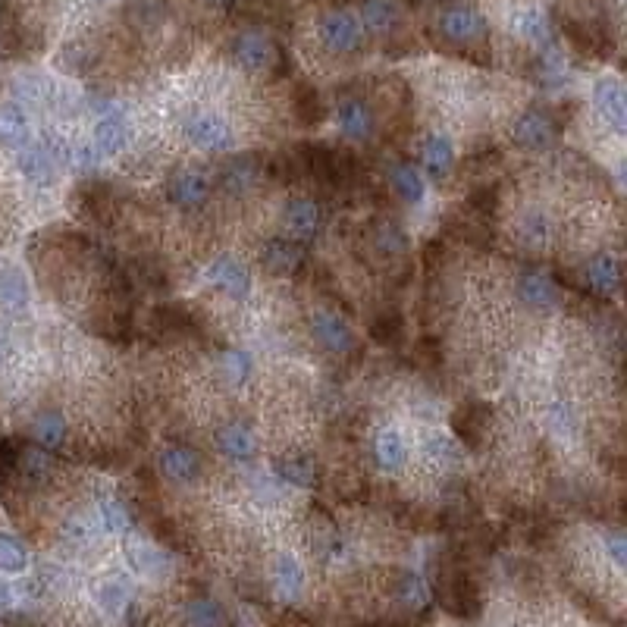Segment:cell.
<instances>
[{"mask_svg": "<svg viewBox=\"0 0 627 627\" xmlns=\"http://www.w3.org/2000/svg\"><path fill=\"white\" fill-rule=\"evenodd\" d=\"M436 32L443 35V41H449L452 54L464 57L468 63H477V66L493 63L490 29H486V19L480 10H474L468 4H449L443 13H439Z\"/></svg>", "mask_w": 627, "mask_h": 627, "instance_id": "6da1fadb", "label": "cell"}, {"mask_svg": "<svg viewBox=\"0 0 627 627\" xmlns=\"http://www.w3.org/2000/svg\"><path fill=\"white\" fill-rule=\"evenodd\" d=\"M232 60H236L242 69L254 76H273V79H283L289 73V54L280 41H273L270 35L264 32H242L232 41Z\"/></svg>", "mask_w": 627, "mask_h": 627, "instance_id": "7a4b0ae2", "label": "cell"}, {"mask_svg": "<svg viewBox=\"0 0 627 627\" xmlns=\"http://www.w3.org/2000/svg\"><path fill=\"white\" fill-rule=\"evenodd\" d=\"M436 599L449 615H455L461 621H474L483 609V596H480L477 580L461 565H446L443 571H439Z\"/></svg>", "mask_w": 627, "mask_h": 627, "instance_id": "3957f363", "label": "cell"}, {"mask_svg": "<svg viewBox=\"0 0 627 627\" xmlns=\"http://www.w3.org/2000/svg\"><path fill=\"white\" fill-rule=\"evenodd\" d=\"M559 135H562V120L552 110H543V107H533V110L521 113L515 129H512L515 145L524 151H546L559 142Z\"/></svg>", "mask_w": 627, "mask_h": 627, "instance_id": "277c9868", "label": "cell"}, {"mask_svg": "<svg viewBox=\"0 0 627 627\" xmlns=\"http://www.w3.org/2000/svg\"><path fill=\"white\" fill-rule=\"evenodd\" d=\"M320 41H323V48L333 54H358L364 48L361 19L345 10L327 13L320 19Z\"/></svg>", "mask_w": 627, "mask_h": 627, "instance_id": "5b68a950", "label": "cell"}, {"mask_svg": "<svg viewBox=\"0 0 627 627\" xmlns=\"http://www.w3.org/2000/svg\"><path fill=\"white\" fill-rule=\"evenodd\" d=\"M261 267L270 276H298L308 267V251L298 239H289V236L270 239L261 248Z\"/></svg>", "mask_w": 627, "mask_h": 627, "instance_id": "8992f818", "label": "cell"}, {"mask_svg": "<svg viewBox=\"0 0 627 627\" xmlns=\"http://www.w3.org/2000/svg\"><path fill=\"white\" fill-rule=\"evenodd\" d=\"M167 198L179 211H198L211 198V182L201 170H176L167 179Z\"/></svg>", "mask_w": 627, "mask_h": 627, "instance_id": "52a82bcc", "label": "cell"}, {"mask_svg": "<svg viewBox=\"0 0 627 627\" xmlns=\"http://www.w3.org/2000/svg\"><path fill=\"white\" fill-rule=\"evenodd\" d=\"M565 35L568 41L574 44V51H580L584 57H593V60H606L612 54V35L606 29V22H574V19H565Z\"/></svg>", "mask_w": 627, "mask_h": 627, "instance_id": "ba28073f", "label": "cell"}, {"mask_svg": "<svg viewBox=\"0 0 627 627\" xmlns=\"http://www.w3.org/2000/svg\"><path fill=\"white\" fill-rule=\"evenodd\" d=\"M264 173V157L258 154H236V157H229L226 164L220 167V189L229 192V195H248L254 185H258Z\"/></svg>", "mask_w": 627, "mask_h": 627, "instance_id": "9c48e42d", "label": "cell"}, {"mask_svg": "<svg viewBox=\"0 0 627 627\" xmlns=\"http://www.w3.org/2000/svg\"><path fill=\"white\" fill-rule=\"evenodd\" d=\"M151 333L157 339H182V336H198V317L179 305V301H167V305H157L151 311Z\"/></svg>", "mask_w": 627, "mask_h": 627, "instance_id": "30bf717a", "label": "cell"}, {"mask_svg": "<svg viewBox=\"0 0 627 627\" xmlns=\"http://www.w3.org/2000/svg\"><path fill=\"white\" fill-rule=\"evenodd\" d=\"M185 138L201 151H226L232 142V129L217 113H195L185 120Z\"/></svg>", "mask_w": 627, "mask_h": 627, "instance_id": "8fae6325", "label": "cell"}, {"mask_svg": "<svg viewBox=\"0 0 627 627\" xmlns=\"http://www.w3.org/2000/svg\"><path fill=\"white\" fill-rule=\"evenodd\" d=\"M311 336L320 348H327L330 355H348L355 348L352 327L333 311H317L311 317Z\"/></svg>", "mask_w": 627, "mask_h": 627, "instance_id": "7c38bea8", "label": "cell"}, {"mask_svg": "<svg viewBox=\"0 0 627 627\" xmlns=\"http://www.w3.org/2000/svg\"><path fill=\"white\" fill-rule=\"evenodd\" d=\"M486 424H490V405L486 402L468 399L452 411V433L458 436V443H464L468 449H477L483 443Z\"/></svg>", "mask_w": 627, "mask_h": 627, "instance_id": "4fadbf2b", "label": "cell"}, {"mask_svg": "<svg viewBox=\"0 0 627 627\" xmlns=\"http://www.w3.org/2000/svg\"><path fill=\"white\" fill-rule=\"evenodd\" d=\"M336 120H339V132L348 142H364V138H370V132H374V113H370V107L358 95L339 98Z\"/></svg>", "mask_w": 627, "mask_h": 627, "instance_id": "5bb4252c", "label": "cell"}, {"mask_svg": "<svg viewBox=\"0 0 627 627\" xmlns=\"http://www.w3.org/2000/svg\"><path fill=\"white\" fill-rule=\"evenodd\" d=\"M367 245L383 261H399L408 254V236L402 232V226L392 220L367 223Z\"/></svg>", "mask_w": 627, "mask_h": 627, "instance_id": "9a60e30c", "label": "cell"}, {"mask_svg": "<svg viewBox=\"0 0 627 627\" xmlns=\"http://www.w3.org/2000/svg\"><path fill=\"white\" fill-rule=\"evenodd\" d=\"M593 98H596L602 120H606L618 135H624L627 132V101H624L621 82L618 79H599L593 85Z\"/></svg>", "mask_w": 627, "mask_h": 627, "instance_id": "2e32d148", "label": "cell"}, {"mask_svg": "<svg viewBox=\"0 0 627 627\" xmlns=\"http://www.w3.org/2000/svg\"><path fill=\"white\" fill-rule=\"evenodd\" d=\"M283 220L289 229V239L308 242L320 232V207L311 198H292L283 211Z\"/></svg>", "mask_w": 627, "mask_h": 627, "instance_id": "e0dca14e", "label": "cell"}, {"mask_svg": "<svg viewBox=\"0 0 627 627\" xmlns=\"http://www.w3.org/2000/svg\"><path fill=\"white\" fill-rule=\"evenodd\" d=\"M157 468H160V474H164L167 480H173V483H192L201 474V458L189 446H170V449L160 452Z\"/></svg>", "mask_w": 627, "mask_h": 627, "instance_id": "ac0fdd59", "label": "cell"}, {"mask_svg": "<svg viewBox=\"0 0 627 627\" xmlns=\"http://www.w3.org/2000/svg\"><path fill=\"white\" fill-rule=\"evenodd\" d=\"M126 142H129V123L123 120V113L120 110L104 113L95 123V138H91V145L98 148L101 157H113L126 148Z\"/></svg>", "mask_w": 627, "mask_h": 627, "instance_id": "d6986e66", "label": "cell"}, {"mask_svg": "<svg viewBox=\"0 0 627 627\" xmlns=\"http://www.w3.org/2000/svg\"><path fill=\"white\" fill-rule=\"evenodd\" d=\"M207 280L232 298H245L251 289V276L236 258H217L211 267H207Z\"/></svg>", "mask_w": 627, "mask_h": 627, "instance_id": "ffe728a7", "label": "cell"}, {"mask_svg": "<svg viewBox=\"0 0 627 627\" xmlns=\"http://www.w3.org/2000/svg\"><path fill=\"white\" fill-rule=\"evenodd\" d=\"M446 232H449V236H455L458 242L471 245V248H493V242H496V232H493L490 220L474 217L468 211L446 220Z\"/></svg>", "mask_w": 627, "mask_h": 627, "instance_id": "44dd1931", "label": "cell"}, {"mask_svg": "<svg viewBox=\"0 0 627 627\" xmlns=\"http://www.w3.org/2000/svg\"><path fill=\"white\" fill-rule=\"evenodd\" d=\"M584 276H587V286L602 298H609L621 289V264L606 251L593 254V258L587 261V267H584Z\"/></svg>", "mask_w": 627, "mask_h": 627, "instance_id": "7402d4cb", "label": "cell"}, {"mask_svg": "<svg viewBox=\"0 0 627 627\" xmlns=\"http://www.w3.org/2000/svg\"><path fill=\"white\" fill-rule=\"evenodd\" d=\"M76 207L91 220H110V214H113L110 185L101 179H85L76 189Z\"/></svg>", "mask_w": 627, "mask_h": 627, "instance_id": "603a6c76", "label": "cell"}, {"mask_svg": "<svg viewBox=\"0 0 627 627\" xmlns=\"http://www.w3.org/2000/svg\"><path fill=\"white\" fill-rule=\"evenodd\" d=\"M57 170L60 164L51 157L48 148H26L19 154V173L26 176L38 189H48V185L57 182Z\"/></svg>", "mask_w": 627, "mask_h": 627, "instance_id": "cb8c5ba5", "label": "cell"}, {"mask_svg": "<svg viewBox=\"0 0 627 627\" xmlns=\"http://www.w3.org/2000/svg\"><path fill=\"white\" fill-rule=\"evenodd\" d=\"M518 295L527 308L533 311H549L559 301V292H555V283H549V276L543 273H521L518 276Z\"/></svg>", "mask_w": 627, "mask_h": 627, "instance_id": "d4e9b609", "label": "cell"}, {"mask_svg": "<svg viewBox=\"0 0 627 627\" xmlns=\"http://www.w3.org/2000/svg\"><path fill=\"white\" fill-rule=\"evenodd\" d=\"M217 449L236 461H248L258 452V443H254V433L245 424H226L217 430Z\"/></svg>", "mask_w": 627, "mask_h": 627, "instance_id": "484cf974", "label": "cell"}, {"mask_svg": "<svg viewBox=\"0 0 627 627\" xmlns=\"http://www.w3.org/2000/svg\"><path fill=\"white\" fill-rule=\"evenodd\" d=\"M29 116L16 104H0V145L22 148L29 142Z\"/></svg>", "mask_w": 627, "mask_h": 627, "instance_id": "4316f807", "label": "cell"}, {"mask_svg": "<svg viewBox=\"0 0 627 627\" xmlns=\"http://www.w3.org/2000/svg\"><path fill=\"white\" fill-rule=\"evenodd\" d=\"M292 110H295V120L301 126H317V123H323V116H327V104H323V95H320L314 85H308V82H301L295 88Z\"/></svg>", "mask_w": 627, "mask_h": 627, "instance_id": "83f0119b", "label": "cell"}, {"mask_svg": "<svg viewBox=\"0 0 627 627\" xmlns=\"http://www.w3.org/2000/svg\"><path fill=\"white\" fill-rule=\"evenodd\" d=\"M370 339H374L377 345H399L405 339V317L399 308H383L374 314V320H370V327H367Z\"/></svg>", "mask_w": 627, "mask_h": 627, "instance_id": "f1b7e54d", "label": "cell"}, {"mask_svg": "<svg viewBox=\"0 0 627 627\" xmlns=\"http://www.w3.org/2000/svg\"><path fill=\"white\" fill-rule=\"evenodd\" d=\"M0 305L10 311H22L29 305V286L26 276L13 264H0Z\"/></svg>", "mask_w": 627, "mask_h": 627, "instance_id": "f546056e", "label": "cell"}, {"mask_svg": "<svg viewBox=\"0 0 627 627\" xmlns=\"http://www.w3.org/2000/svg\"><path fill=\"white\" fill-rule=\"evenodd\" d=\"M515 32L530 41V44H537V48H549V38H552V26H549V16L543 10H521L515 16Z\"/></svg>", "mask_w": 627, "mask_h": 627, "instance_id": "4dcf8cb0", "label": "cell"}, {"mask_svg": "<svg viewBox=\"0 0 627 627\" xmlns=\"http://www.w3.org/2000/svg\"><path fill=\"white\" fill-rule=\"evenodd\" d=\"M455 164V151L446 135H430L424 142V167L433 179H443Z\"/></svg>", "mask_w": 627, "mask_h": 627, "instance_id": "1f68e13d", "label": "cell"}, {"mask_svg": "<svg viewBox=\"0 0 627 627\" xmlns=\"http://www.w3.org/2000/svg\"><path fill=\"white\" fill-rule=\"evenodd\" d=\"M361 22L377 35H386L396 29L399 22V7L392 4V0H364L361 7Z\"/></svg>", "mask_w": 627, "mask_h": 627, "instance_id": "d6a6232c", "label": "cell"}, {"mask_svg": "<svg viewBox=\"0 0 627 627\" xmlns=\"http://www.w3.org/2000/svg\"><path fill=\"white\" fill-rule=\"evenodd\" d=\"M374 455H377V464H380L383 471H399L402 464H405V455H408L405 439L396 430L377 433V439H374Z\"/></svg>", "mask_w": 627, "mask_h": 627, "instance_id": "836d02e7", "label": "cell"}, {"mask_svg": "<svg viewBox=\"0 0 627 627\" xmlns=\"http://www.w3.org/2000/svg\"><path fill=\"white\" fill-rule=\"evenodd\" d=\"M276 474L283 480H289L292 486H314L317 483V468L308 455L301 452H292V455H283L276 461Z\"/></svg>", "mask_w": 627, "mask_h": 627, "instance_id": "e575fe53", "label": "cell"}, {"mask_svg": "<svg viewBox=\"0 0 627 627\" xmlns=\"http://www.w3.org/2000/svg\"><path fill=\"white\" fill-rule=\"evenodd\" d=\"M389 185H392V192H396L408 204H417L424 198V179H421V173H417L414 167H408V164H392Z\"/></svg>", "mask_w": 627, "mask_h": 627, "instance_id": "d590c367", "label": "cell"}, {"mask_svg": "<svg viewBox=\"0 0 627 627\" xmlns=\"http://www.w3.org/2000/svg\"><path fill=\"white\" fill-rule=\"evenodd\" d=\"M32 436L41 449H60L66 439V421L54 411H44L32 421Z\"/></svg>", "mask_w": 627, "mask_h": 627, "instance_id": "8d00e7d4", "label": "cell"}, {"mask_svg": "<svg viewBox=\"0 0 627 627\" xmlns=\"http://www.w3.org/2000/svg\"><path fill=\"white\" fill-rule=\"evenodd\" d=\"M185 624L189 627H226V615L220 609V602L195 596L189 606H185Z\"/></svg>", "mask_w": 627, "mask_h": 627, "instance_id": "74e56055", "label": "cell"}, {"mask_svg": "<svg viewBox=\"0 0 627 627\" xmlns=\"http://www.w3.org/2000/svg\"><path fill=\"white\" fill-rule=\"evenodd\" d=\"M273 577H276V590L283 596H298L301 584H305V574H301V565L292 559V555H276L273 562Z\"/></svg>", "mask_w": 627, "mask_h": 627, "instance_id": "f35d334b", "label": "cell"}, {"mask_svg": "<svg viewBox=\"0 0 627 627\" xmlns=\"http://www.w3.org/2000/svg\"><path fill=\"white\" fill-rule=\"evenodd\" d=\"M464 211L483 220H493L499 214V189L496 185H474L468 201H464Z\"/></svg>", "mask_w": 627, "mask_h": 627, "instance_id": "ab89813d", "label": "cell"}, {"mask_svg": "<svg viewBox=\"0 0 627 627\" xmlns=\"http://www.w3.org/2000/svg\"><path fill=\"white\" fill-rule=\"evenodd\" d=\"M392 593H396V599L402 602V606L408 609H421L424 602H427V587H424V580L411 574V571H402L396 574V584H392Z\"/></svg>", "mask_w": 627, "mask_h": 627, "instance_id": "60d3db41", "label": "cell"}, {"mask_svg": "<svg viewBox=\"0 0 627 627\" xmlns=\"http://www.w3.org/2000/svg\"><path fill=\"white\" fill-rule=\"evenodd\" d=\"M549 236H552V226H549L546 214L530 211V214L521 217V223H518V239H521L524 245H530V248H543V245L549 242Z\"/></svg>", "mask_w": 627, "mask_h": 627, "instance_id": "b9f144b4", "label": "cell"}, {"mask_svg": "<svg viewBox=\"0 0 627 627\" xmlns=\"http://www.w3.org/2000/svg\"><path fill=\"white\" fill-rule=\"evenodd\" d=\"M26 565H29L26 546H22L16 537H10V533H0V571L19 574V571H26Z\"/></svg>", "mask_w": 627, "mask_h": 627, "instance_id": "7bdbcfd3", "label": "cell"}, {"mask_svg": "<svg viewBox=\"0 0 627 627\" xmlns=\"http://www.w3.org/2000/svg\"><path fill=\"white\" fill-rule=\"evenodd\" d=\"M220 370H223L229 386H242L251 377V358L245 352H239V348H226V352L220 355Z\"/></svg>", "mask_w": 627, "mask_h": 627, "instance_id": "ee69618b", "label": "cell"}, {"mask_svg": "<svg viewBox=\"0 0 627 627\" xmlns=\"http://www.w3.org/2000/svg\"><path fill=\"white\" fill-rule=\"evenodd\" d=\"M530 73L540 85H562L565 82V66H562V57L546 51L543 57H537L530 63Z\"/></svg>", "mask_w": 627, "mask_h": 627, "instance_id": "f6af8a7d", "label": "cell"}, {"mask_svg": "<svg viewBox=\"0 0 627 627\" xmlns=\"http://www.w3.org/2000/svg\"><path fill=\"white\" fill-rule=\"evenodd\" d=\"M129 562H132L135 571H142V574H160V571L167 568L164 555L154 552L145 543H129Z\"/></svg>", "mask_w": 627, "mask_h": 627, "instance_id": "bcb514c9", "label": "cell"}, {"mask_svg": "<svg viewBox=\"0 0 627 627\" xmlns=\"http://www.w3.org/2000/svg\"><path fill=\"white\" fill-rule=\"evenodd\" d=\"M98 602H101L104 612L120 615L126 609V602H129V590H126L123 580H104V584L98 587Z\"/></svg>", "mask_w": 627, "mask_h": 627, "instance_id": "7dc6e473", "label": "cell"}, {"mask_svg": "<svg viewBox=\"0 0 627 627\" xmlns=\"http://www.w3.org/2000/svg\"><path fill=\"white\" fill-rule=\"evenodd\" d=\"M16 468L22 471V474H26L29 480H44V477H48L51 474V458L48 455H44L41 449H29V452H22L19 449V461H16Z\"/></svg>", "mask_w": 627, "mask_h": 627, "instance_id": "c3c4849f", "label": "cell"}, {"mask_svg": "<svg viewBox=\"0 0 627 627\" xmlns=\"http://www.w3.org/2000/svg\"><path fill=\"white\" fill-rule=\"evenodd\" d=\"M101 524L110 530V533H123L129 527V515H126V508L120 502H101Z\"/></svg>", "mask_w": 627, "mask_h": 627, "instance_id": "681fc988", "label": "cell"}, {"mask_svg": "<svg viewBox=\"0 0 627 627\" xmlns=\"http://www.w3.org/2000/svg\"><path fill=\"white\" fill-rule=\"evenodd\" d=\"M414 358L421 361L424 367H443V345H439V339H421L417 342V348H414Z\"/></svg>", "mask_w": 627, "mask_h": 627, "instance_id": "f907efd6", "label": "cell"}, {"mask_svg": "<svg viewBox=\"0 0 627 627\" xmlns=\"http://www.w3.org/2000/svg\"><path fill=\"white\" fill-rule=\"evenodd\" d=\"M421 258H424V267L430 273H439V270H443V264H446V258H449V248H446L443 239H430L424 245V251H421Z\"/></svg>", "mask_w": 627, "mask_h": 627, "instance_id": "816d5d0a", "label": "cell"}, {"mask_svg": "<svg viewBox=\"0 0 627 627\" xmlns=\"http://www.w3.org/2000/svg\"><path fill=\"white\" fill-rule=\"evenodd\" d=\"M427 455H430V461H436V464H452V461H455L452 443H449L446 436H433L430 443H427Z\"/></svg>", "mask_w": 627, "mask_h": 627, "instance_id": "f5cc1de1", "label": "cell"}, {"mask_svg": "<svg viewBox=\"0 0 627 627\" xmlns=\"http://www.w3.org/2000/svg\"><path fill=\"white\" fill-rule=\"evenodd\" d=\"M16 461H19V446L13 443V439H0V477L13 474Z\"/></svg>", "mask_w": 627, "mask_h": 627, "instance_id": "db71d44e", "label": "cell"}, {"mask_svg": "<svg viewBox=\"0 0 627 627\" xmlns=\"http://www.w3.org/2000/svg\"><path fill=\"white\" fill-rule=\"evenodd\" d=\"M609 555H612V562L618 565V568H624V559H627V543H624V537H621V533H612V537H609Z\"/></svg>", "mask_w": 627, "mask_h": 627, "instance_id": "11a10c76", "label": "cell"}, {"mask_svg": "<svg viewBox=\"0 0 627 627\" xmlns=\"http://www.w3.org/2000/svg\"><path fill=\"white\" fill-rule=\"evenodd\" d=\"M204 4H207V7H217V10H223V7H229V4H232V0H204Z\"/></svg>", "mask_w": 627, "mask_h": 627, "instance_id": "9f6ffc18", "label": "cell"}, {"mask_svg": "<svg viewBox=\"0 0 627 627\" xmlns=\"http://www.w3.org/2000/svg\"><path fill=\"white\" fill-rule=\"evenodd\" d=\"M7 599H10V593H7V587H4V584H0V606H4Z\"/></svg>", "mask_w": 627, "mask_h": 627, "instance_id": "6f0895ef", "label": "cell"}, {"mask_svg": "<svg viewBox=\"0 0 627 627\" xmlns=\"http://www.w3.org/2000/svg\"><path fill=\"white\" fill-rule=\"evenodd\" d=\"M405 4H411V7H424V4H433V0H405Z\"/></svg>", "mask_w": 627, "mask_h": 627, "instance_id": "680465c9", "label": "cell"}]
</instances>
